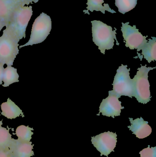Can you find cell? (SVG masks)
Listing matches in <instances>:
<instances>
[{"instance_id": "1", "label": "cell", "mask_w": 156, "mask_h": 157, "mask_svg": "<svg viewBox=\"0 0 156 157\" xmlns=\"http://www.w3.org/2000/svg\"><path fill=\"white\" fill-rule=\"evenodd\" d=\"M32 6L29 5L18 7L11 16L5 26L7 29L19 41L26 37V31L28 23L32 17Z\"/></svg>"}, {"instance_id": "2", "label": "cell", "mask_w": 156, "mask_h": 157, "mask_svg": "<svg viewBox=\"0 0 156 157\" xmlns=\"http://www.w3.org/2000/svg\"><path fill=\"white\" fill-rule=\"evenodd\" d=\"M92 24L93 40L98 46L103 54H105L106 50H111L114 46V40L116 38V29L113 30L111 26L98 20L91 21Z\"/></svg>"}, {"instance_id": "3", "label": "cell", "mask_w": 156, "mask_h": 157, "mask_svg": "<svg viewBox=\"0 0 156 157\" xmlns=\"http://www.w3.org/2000/svg\"><path fill=\"white\" fill-rule=\"evenodd\" d=\"M122 64L117 70L113 83V90L109 92L121 98L122 96L132 98L134 94L133 79L130 77V69Z\"/></svg>"}, {"instance_id": "4", "label": "cell", "mask_w": 156, "mask_h": 157, "mask_svg": "<svg viewBox=\"0 0 156 157\" xmlns=\"http://www.w3.org/2000/svg\"><path fill=\"white\" fill-rule=\"evenodd\" d=\"M155 68L156 67H147L146 65L141 66L138 68L136 75L133 78L134 89V97L140 103L147 104L151 101L148 73L151 70Z\"/></svg>"}, {"instance_id": "5", "label": "cell", "mask_w": 156, "mask_h": 157, "mask_svg": "<svg viewBox=\"0 0 156 157\" xmlns=\"http://www.w3.org/2000/svg\"><path fill=\"white\" fill-rule=\"evenodd\" d=\"M19 40L6 29L0 37V63L12 66L19 53Z\"/></svg>"}, {"instance_id": "6", "label": "cell", "mask_w": 156, "mask_h": 157, "mask_svg": "<svg viewBox=\"0 0 156 157\" xmlns=\"http://www.w3.org/2000/svg\"><path fill=\"white\" fill-rule=\"evenodd\" d=\"M51 29L52 22L50 17L45 13H41L33 23L29 40L24 45L19 46V48L42 43L50 34Z\"/></svg>"}, {"instance_id": "7", "label": "cell", "mask_w": 156, "mask_h": 157, "mask_svg": "<svg viewBox=\"0 0 156 157\" xmlns=\"http://www.w3.org/2000/svg\"><path fill=\"white\" fill-rule=\"evenodd\" d=\"M129 22L122 23V30L123 36L125 42V46L131 50L137 49V52L142 50L146 43L147 36H143L136 26L129 25Z\"/></svg>"}, {"instance_id": "8", "label": "cell", "mask_w": 156, "mask_h": 157, "mask_svg": "<svg viewBox=\"0 0 156 157\" xmlns=\"http://www.w3.org/2000/svg\"><path fill=\"white\" fill-rule=\"evenodd\" d=\"M117 134L112 132H105L92 137L91 142L94 147L103 155L108 157L114 149L117 142Z\"/></svg>"}, {"instance_id": "9", "label": "cell", "mask_w": 156, "mask_h": 157, "mask_svg": "<svg viewBox=\"0 0 156 157\" xmlns=\"http://www.w3.org/2000/svg\"><path fill=\"white\" fill-rule=\"evenodd\" d=\"M118 96L109 92V96L103 99L100 107V113L103 116L112 117L120 116L121 110L124 109L122 106V101H119Z\"/></svg>"}, {"instance_id": "10", "label": "cell", "mask_w": 156, "mask_h": 157, "mask_svg": "<svg viewBox=\"0 0 156 157\" xmlns=\"http://www.w3.org/2000/svg\"><path fill=\"white\" fill-rule=\"evenodd\" d=\"M33 2V0H0V20L6 25L14 12L18 7Z\"/></svg>"}, {"instance_id": "11", "label": "cell", "mask_w": 156, "mask_h": 157, "mask_svg": "<svg viewBox=\"0 0 156 157\" xmlns=\"http://www.w3.org/2000/svg\"><path fill=\"white\" fill-rule=\"evenodd\" d=\"M131 125L128 126L130 131L139 139H143L150 135L152 132V128L147 121H144L142 117L133 120L129 118Z\"/></svg>"}, {"instance_id": "12", "label": "cell", "mask_w": 156, "mask_h": 157, "mask_svg": "<svg viewBox=\"0 0 156 157\" xmlns=\"http://www.w3.org/2000/svg\"><path fill=\"white\" fill-rule=\"evenodd\" d=\"M1 108L2 111L1 114L7 119L12 120L20 116L24 117L23 111L9 98L6 102L1 104Z\"/></svg>"}, {"instance_id": "13", "label": "cell", "mask_w": 156, "mask_h": 157, "mask_svg": "<svg viewBox=\"0 0 156 157\" xmlns=\"http://www.w3.org/2000/svg\"><path fill=\"white\" fill-rule=\"evenodd\" d=\"M32 143H20L17 139L14 147L10 151L12 157H31L34 155Z\"/></svg>"}, {"instance_id": "14", "label": "cell", "mask_w": 156, "mask_h": 157, "mask_svg": "<svg viewBox=\"0 0 156 157\" xmlns=\"http://www.w3.org/2000/svg\"><path fill=\"white\" fill-rule=\"evenodd\" d=\"M16 143V140L12 137L9 129L0 127V150L11 151Z\"/></svg>"}, {"instance_id": "15", "label": "cell", "mask_w": 156, "mask_h": 157, "mask_svg": "<svg viewBox=\"0 0 156 157\" xmlns=\"http://www.w3.org/2000/svg\"><path fill=\"white\" fill-rule=\"evenodd\" d=\"M149 39L142 49V53L144 58L149 63L156 60V38Z\"/></svg>"}, {"instance_id": "16", "label": "cell", "mask_w": 156, "mask_h": 157, "mask_svg": "<svg viewBox=\"0 0 156 157\" xmlns=\"http://www.w3.org/2000/svg\"><path fill=\"white\" fill-rule=\"evenodd\" d=\"M103 3H104L103 0H88V2L86 3L88 5L87 10L84 12L85 13L89 14V11L91 12H93V11H100L103 14H105V11H108L112 13H116L115 11L110 8L108 4L104 3V5L103 6Z\"/></svg>"}, {"instance_id": "17", "label": "cell", "mask_w": 156, "mask_h": 157, "mask_svg": "<svg viewBox=\"0 0 156 157\" xmlns=\"http://www.w3.org/2000/svg\"><path fill=\"white\" fill-rule=\"evenodd\" d=\"M19 77L17 69L12 66H7L4 70L3 86L8 87L13 83L19 82Z\"/></svg>"}, {"instance_id": "18", "label": "cell", "mask_w": 156, "mask_h": 157, "mask_svg": "<svg viewBox=\"0 0 156 157\" xmlns=\"http://www.w3.org/2000/svg\"><path fill=\"white\" fill-rule=\"evenodd\" d=\"M34 129L28 126L21 125L18 126L16 130V135L18 137L17 139L20 143H30L32 136L34 134L32 132Z\"/></svg>"}, {"instance_id": "19", "label": "cell", "mask_w": 156, "mask_h": 157, "mask_svg": "<svg viewBox=\"0 0 156 157\" xmlns=\"http://www.w3.org/2000/svg\"><path fill=\"white\" fill-rule=\"evenodd\" d=\"M115 5L118 11L122 13L125 14L134 8L137 4V0H115Z\"/></svg>"}, {"instance_id": "20", "label": "cell", "mask_w": 156, "mask_h": 157, "mask_svg": "<svg viewBox=\"0 0 156 157\" xmlns=\"http://www.w3.org/2000/svg\"><path fill=\"white\" fill-rule=\"evenodd\" d=\"M139 154L141 157H156V147H151L149 145L147 148L140 151Z\"/></svg>"}, {"instance_id": "21", "label": "cell", "mask_w": 156, "mask_h": 157, "mask_svg": "<svg viewBox=\"0 0 156 157\" xmlns=\"http://www.w3.org/2000/svg\"><path fill=\"white\" fill-rule=\"evenodd\" d=\"M4 64L3 63H0V85L2 84L4 70Z\"/></svg>"}, {"instance_id": "22", "label": "cell", "mask_w": 156, "mask_h": 157, "mask_svg": "<svg viewBox=\"0 0 156 157\" xmlns=\"http://www.w3.org/2000/svg\"><path fill=\"white\" fill-rule=\"evenodd\" d=\"M0 157H12L11 152L0 150Z\"/></svg>"}, {"instance_id": "23", "label": "cell", "mask_w": 156, "mask_h": 157, "mask_svg": "<svg viewBox=\"0 0 156 157\" xmlns=\"http://www.w3.org/2000/svg\"><path fill=\"white\" fill-rule=\"evenodd\" d=\"M6 24L5 22H3L2 20H0V32H1L2 29L3 28V27H5Z\"/></svg>"}, {"instance_id": "24", "label": "cell", "mask_w": 156, "mask_h": 157, "mask_svg": "<svg viewBox=\"0 0 156 157\" xmlns=\"http://www.w3.org/2000/svg\"><path fill=\"white\" fill-rule=\"evenodd\" d=\"M0 116H1V114H0ZM2 121H0V127L2 125Z\"/></svg>"}, {"instance_id": "25", "label": "cell", "mask_w": 156, "mask_h": 157, "mask_svg": "<svg viewBox=\"0 0 156 157\" xmlns=\"http://www.w3.org/2000/svg\"><path fill=\"white\" fill-rule=\"evenodd\" d=\"M33 1H34V3H37L38 2V0H33Z\"/></svg>"}]
</instances>
